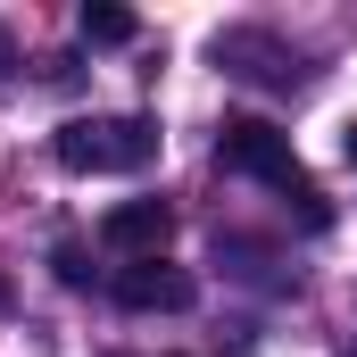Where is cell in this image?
Returning a JSON list of instances; mask_svg holds the SVG:
<instances>
[{
    "mask_svg": "<svg viewBox=\"0 0 357 357\" xmlns=\"http://www.w3.org/2000/svg\"><path fill=\"white\" fill-rule=\"evenodd\" d=\"M75 25H84V42H100V50H116V42H133V8H108V0H100V8H84Z\"/></svg>",
    "mask_w": 357,
    "mask_h": 357,
    "instance_id": "8992f818",
    "label": "cell"
},
{
    "mask_svg": "<svg viewBox=\"0 0 357 357\" xmlns=\"http://www.w3.org/2000/svg\"><path fill=\"white\" fill-rule=\"evenodd\" d=\"M167 225H175V216H167V199H116V208L100 216V241H108V250L133 266V258H158Z\"/></svg>",
    "mask_w": 357,
    "mask_h": 357,
    "instance_id": "5b68a950",
    "label": "cell"
},
{
    "mask_svg": "<svg viewBox=\"0 0 357 357\" xmlns=\"http://www.w3.org/2000/svg\"><path fill=\"white\" fill-rule=\"evenodd\" d=\"M341 150H349V167H357V125H349V142H341Z\"/></svg>",
    "mask_w": 357,
    "mask_h": 357,
    "instance_id": "52a82bcc",
    "label": "cell"
},
{
    "mask_svg": "<svg viewBox=\"0 0 357 357\" xmlns=\"http://www.w3.org/2000/svg\"><path fill=\"white\" fill-rule=\"evenodd\" d=\"M50 158L67 175H142L158 158V125L150 116H67L50 133Z\"/></svg>",
    "mask_w": 357,
    "mask_h": 357,
    "instance_id": "6da1fadb",
    "label": "cell"
},
{
    "mask_svg": "<svg viewBox=\"0 0 357 357\" xmlns=\"http://www.w3.org/2000/svg\"><path fill=\"white\" fill-rule=\"evenodd\" d=\"M216 67L225 75H241V84H299V50H282L266 33H216Z\"/></svg>",
    "mask_w": 357,
    "mask_h": 357,
    "instance_id": "277c9868",
    "label": "cell"
},
{
    "mask_svg": "<svg viewBox=\"0 0 357 357\" xmlns=\"http://www.w3.org/2000/svg\"><path fill=\"white\" fill-rule=\"evenodd\" d=\"M216 167H225V175L266 183V191H291V199H299V216H307V225H324V199H316V191H307V175H299L291 133H274L266 116H233V125L216 133Z\"/></svg>",
    "mask_w": 357,
    "mask_h": 357,
    "instance_id": "7a4b0ae2",
    "label": "cell"
},
{
    "mask_svg": "<svg viewBox=\"0 0 357 357\" xmlns=\"http://www.w3.org/2000/svg\"><path fill=\"white\" fill-rule=\"evenodd\" d=\"M116 299L133 307V316H183L191 299H199V282L167 258H133V266H116Z\"/></svg>",
    "mask_w": 357,
    "mask_h": 357,
    "instance_id": "3957f363",
    "label": "cell"
}]
</instances>
